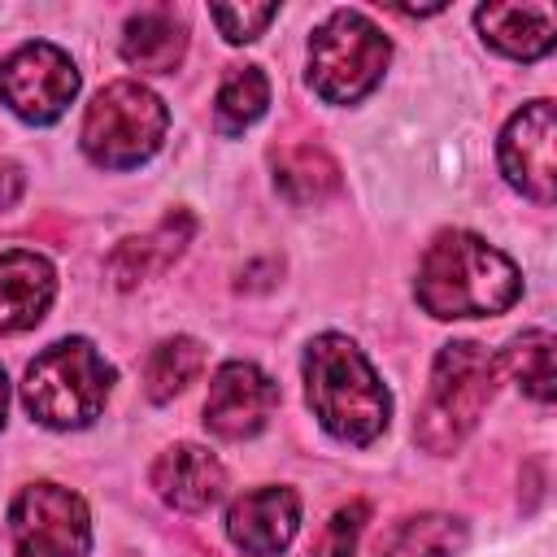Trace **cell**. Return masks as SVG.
I'll return each mask as SVG.
<instances>
[{
	"mask_svg": "<svg viewBox=\"0 0 557 557\" xmlns=\"http://www.w3.org/2000/svg\"><path fill=\"white\" fill-rule=\"evenodd\" d=\"M522 296L518 265L470 231H444L418 265V305L431 318H487Z\"/></svg>",
	"mask_w": 557,
	"mask_h": 557,
	"instance_id": "obj_1",
	"label": "cell"
},
{
	"mask_svg": "<svg viewBox=\"0 0 557 557\" xmlns=\"http://www.w3.org/2000/svg\"><path fill=\"white\" fill-rule=\"evenodd\" d=\"M305 396L313 418L344 444H370L392 418V396L348 335H318L305 352Z\"/></svg>",
	"mask_w": 557,
	"mask_h": 557,
	"instance_id": "obj_2",
	"label": "cell"
},
{
	"mask_svg": "<svg viewBox=\"0 0 557 557\" xmlns=\"http://www.w3.org/2000/svg\"><path fill=\"white\" fill-rule=\"evenodd\" d=\"M496 374H500V361L483 344H470V339L444 344L431 370L426 400L418 409L413 440L435 457L461 448L466 435L479 426L487 400L496 396Z\"/></svg>",
	"mask_w": 557,
	"mask_h": 557,
	"instance_id": "obj_3",
	"label": "cell"
},
{
	"mask_svg": "<svg viewBox=\"0 0 557 557\" xmlns=\"http://www.w3.org/2000/svg\"><path fill=\"white\" fill-rule=\"evenodd\" d=\"M109 387H113V366L96 352L91 339L74 335V339L48 344L26 366L22 400L30 418H39L44 426L70 431V426H87L91 418H100Z\"/></svg>",
	"mask_w": 557,
	"mask_h": 557,
	"instance_id": "obj_4",
	"label": "cell"
},
{
	"mask_svg": "<svg viewBox=\"0 0 557 557\" xmlns=\"http://www.w3.org/2000/svg\"><path fill=\"white\" fill-rule=\"evenodd\" d=\"M387 35L357 9H335L309 39V87L326 104L361 100L387 70Z\"/></svg>",
	"mask_w": 557,
	"mask_h": 557,
	"instance_id": "obj_5",
	"label": "cell"
},
{
	"mask_svg": "<svg viewBox=\"0 0 557 557\" xmlns=\"http://www.w3.org/2000/svg\"><path fill=\"white\" fill-rule=\"evenodd\" d=\"M165 104L161 96H152L139 83H109L83 117V148L96 165L104 170H131L139 161H148L161 148L165 135Z\"/></svg>",
	"mask_w": 557,
	"mask_h": 557,
	"instance_id": "obj_6",
	"label": "cell"
},
{
	"mask_svg": "<svg viewBox=\"0 0 557 557\" xmlns=\"http://www.w3.org/2000/svg\"><path fill=\"white\" fill-rule=\"evenodd\" d=\"M13 557H83L91 544L87 505L61 483H30L9 509Z\"/></svg>",
	"mask_w": 557,
	"mask_h": 557,
	"instance_id": "obj_7",
	"label": "cell"
},
{
	"mask_svg": "<svg viewBox=\"0 0 557 557\" xmlns=\"http://www.w3.org/2000/svg\"><path fill=\"white\" fill-rule=\"evenodd\" d=\"M74 96H78L74 61L61 48L44 44V39L22 44L13 57L0 61V100L22 122H35V126L57 122L70 109Z\"/></svg>",
	"mask_w": 557,
	"mask_h": 557,
	"instance_id": "obj_8",
	"label": "cell"
},
{
	"mask_svg": "<svg viewBox=\"0 0 557 557\" xmlns=\"http://www.w3.org/2000/svg\"><path fill=\"white\" fill-rule=\"evenodd\" d=\"M500 170L535 205H553L557 200L553 100H531L509 117V126L500 131Z\"/></svg>",
	"mask_w": 557,
	"mask_h": 557,
	"instance_id": "obj_9",
	"label": "cell"
},
{
	"mask_svg": "<svg viewBox=\"0 0 557 557\" xmlns=\"http://www.w3.org/2000/svg\"><path fill=\"white\" fill-rule=\"evenodd\" d=\"M274 405H278V383L265 370H257L252 361H226L209 383L205 426L218 440H248L270 422Z\"/></svg>",
	"mask_w": 557,
	"mask_h": 557,
	"instance_id": "obj_10",
	"label": "cell"
},
{
	"mask_svg": "<svg viewBox=\"0 0 557 557\" xmlns=\"http://www.w3.org/2000/svg\"><path fill=\"white\" fill-rule=\"evenodd\" d=\"M300 527V496L292 487L244 492L226 509V535L244 557H278Z\"/></svg>",
	"mask_w": 557,
	"mask_h": 557,
	"instance_id": "obj_11",
	"label": "cell"
},
{
	"mask_svg": "<svg viewBox=\"0 0 557 557\" xmlns=\"http://www.w3.org/2000/svg\"><path fill=\"white\" fill-rule=\"evenodd\" d=\"M222 483H226V470L222 461L200 448V444H174L157 457L152 466V487L165 505L183 509V513H200L209 509L218 496H222Z\"/></svg>",
	"mask_w": 557,
	"mask_h": 557,
	"instance_id": "obj_12",
	"label": "cell"
},
{
	"mask_svg": "<svg viewBox=\"0 0 557 557\" xmlns=\"http://www.w3.org/2000/svg\"><path fill=\"white\" fill-rule=\"evenodd\" d=\"M57 296V274L39 252H0V335L30 331Z\"/></svg>",
	"mask_w": 557,
	"mask_h": 557,
	"instance_id": "obj_13",
	"label": "cell"
},
{
	"mask_svg": "<svg viewBox=\"0 0 557 557\" xmlns=\"http://www.w3.org/2000/svg\"><path fill=\"white\" fill-rule=\"evenodd\" d=\"M191 231H196V218H191L187 209L165 213L157 231L135 235V239H122V244L113 248V257H109V278H113L117 287H135V283H144V278H152V274H165V270L183 257Z\"/></svg>",
	"mask_w": 557,
	"mask_h": 557,
	"instance_id": "obj_14",
	"label": "cell"
},
{
	"mask_svg": "<svg viewBox=\"0 0 557 557\" xmlns=\"http://www.w3.org/2000/svg\"><path fill=\"white\" fill-rule=\"evenodd\" d=\"M474 22L483 39L513 61H540L557 44V13L548 4H483Z\"/></svg>",
	"mask_w": 557,
	"mask_h": 557,
	"instance_id": "obj_15",
	"label": "cell"
},
{
	"mask_svg": "<svg viewBox=\"0 0 557 557\" xmlns=\"http://www.w3.org/2000/svg\"><path fill=\"white\" fill-rule=\"evenodd\" d=\"M187 52V26L170 9H144L122 30V57L135 70L170 74Z\"/></svg>",
	"mask_w": 557,
	"mask_h": 557,
	"instance_id": "obj_16",
	"label": "cell"
},
{
	"mask_svg": "<svg viewBox=\"0 0 557 557\" xmlns=\"http://www.w3.org/2000/svg\"><path fill=\"white\" fill-rule=\"evenodd\" d=\"M274 187L292 205H318L339 187V165L318 144H292L274 157Z\"/></svg>",
	"mask_w": 557,
	"mask_h": 557,
	"instance_id": "obj_17",
	"label": "cell"
},
{
	"mask_svg": "<svg viewBox=\"0 0 557 557\" xmlns=\"http://www.w3.org/2000/svg\"><path fill=\"white\" fill-rule=\"evenodd\" d=\"M466 548V522L453 513H418L400 522L387 544H379V557H457Z\"/></svg>",
	"mask_w": 557,
	"mask_h": 557,
	"instance_id": "obj_18",
	"label": "cell"
},
{
	"mask_svg": "<svg viewBox=\"0 0 557 557\" xmlns=\"http://www.w3.org/2000/svg\"><path fill=\"white\" fill-rule=\"evenodd\" d=\"M200 366H205V348H200V339H191V335H174V339L157 344L152 357H148V366H144V383H148L144 392H148V400H157V405L174 400V396L200 374Z\"/></svg>",
	"mask_w": 557,
	"mask_h": 557,
	"instance_id": "obj_19",
	"label": "cell"
},
{
	"mask_svg": "<svg viewBox=\"0 0 557 557\" xmlns=\"http://www.w3.org/2000/svg\"><path fill=\"white\" fill-rule=\"evenodd\" d=\"M265 104H270V83H265V74H261L257 65H235V70L222 78L218 96H213L218 131L235 135V131L252 126V122L265 113Z\"/></svg>",
	"mask_w": 557,
	"mask_h": 557,
	"instance_id": "obj_20",
	"label": "cell"
},
{
	"mask_svg": "<svg viewBox=\"0 0 557 557\" xmlns=\"http://www.w3.org/2000/svg\"><path fill=\"white\" fill-rule=\"evenodd\" d=\"M505 366L513 370L518 387H522L531 400H540V405L553 400V383H557V379H553V335H548L544 326L513 335V344L505 348Z\"/></svg>",
	"mask_w": 557,
	"mask_h": 557,
	"instance_id": "obj_21",
	"label": "cell"
},
{
	"mask_svg": "<svg viewBox=\"0 0 557 557\" xmlns=\"http://www.w3.org/2000/svg\"><path fill=\"white\" fill-rule=\"evenodd\" d=\"M366 518H370V505L366 500H348L344 509H335L331 522H326V531H322V540H318V548H313V557H352Z\"/></svg>",
	"mask_w": 557,
	"mask_h": 557,
	"instance_id": "obj_22",
	"label": "cell"
},
{
	"mask_svg": "<svg viewBox=\"0 0 557 557\" xmlns=\"http://www.w3.org/2000/svg\"><path fill=\"white\" fill-rule=\"evenodd\" d=\"M209 17L218 22V30L231 44H248V39H257L278 17V9L274 4H213Z\"/></svg>",
	"mask_w": 557,
	"mask_h": 557,
	"instance_id": "obj_23",
	"label": "cell"
},
{
	"mask_svg": "<svg viewBox=\"0 0 557 557\" xmlns=\"http://www.w3.org/2000/svg\"><path fill=\"white\" fill-rule=\"evenodd\" d=\"M22 187H26V174L13 161H0V209H13L22 200Z\"/></svg>",
	"mask_w": 557,
	"mask_h": 557,
	"instance_id": "obj_24",
	"label": "cell"
},
{
	"mask_svg": "<svg viewBox=\"0 0 557 557\" xmlns=\"http://www.w3.org/2000/svg\"><path fill=\"white\" fill-rule=\"evenodd\" d=\"M4 409H9V379L0 370V426H4Z\"/></svg>",
	"mask_w": 557,
	"mask_h": 557,
	"instance_id": "obj_25",
	"label": "cell"
}]
</instances>
